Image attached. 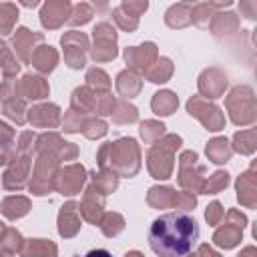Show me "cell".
<instances>
[{
  "instance_id": "10",
  "label": "cell",
  "mask_w": 257,
  "mask_h": 257,
  "mask_svg": "<svg viewBox=\"0 0 257 257\" xmlns=\"http://www.w3.org/2000/svg\"><path fill=\"white\" fill-rule=\"evenodd\" d=\"M28 159H14V165L6 171L4 175V187L6 189H22L24 185V179H26V173H28Z\"/></svg>"
},
{
  "instance_id": "18",
  "label": "cell",
  "mask_w": 257,
  "mask_h": 257,
  "mask_svg": "<svg viewBox=\"0 0 257 257\" xmlns=\"http://www.w3.org/2000/svg\"><path fill=\"white\" fill-rule=\"evenodd\" d=\"M179 100L173 92L169 90H163V92H157L155 98H153V110L157 114H171L175 108H177Z\"/></svg>"
},
{
  "instance_id": "27",
  "label": "cell",
  "mask_w": 257,
  "mask_h": 257,
  "mask_svg": "<svg viewBox=\"0 0 257 257\" xmlns=\"http://www.w3.org/2000/svg\"><path fill=\"white\" fill-rule=\"evenodd\" d=\"M4 241V247L6 249H10V251H16V249H22V237H20V233L18 231H14V229H8L6 231V237L2 239Z\"/></svg>"
},
{
  "instance_id": "33",
  "label": "cell",
  "mask_w": 257,
  "mask_h": 257,
  "mask_svg": "<svg viewBox=\"0 0 257 257\" xmlns=\"http://www.w3.org/2000/svg\"><path fill=\"white\" fill-rule=\"evenodd\" d=\"M201 257H219V255H217V253H213L207 245H203V247H201Z\"/></svg>"
},
{
  "instance_id": "31",
  "label": "cell",
  "mask_w": 257,
  "mask_h": 257,
  "mask_svg": "<svg viewBox=\"0 0 257 257\" xmlns=\"http://www.w3.org/2000/svg\"><path fill=\"white\" fill-rule=\"evenodd\" d=\"M221 215H223V211H221V205L219 203H213L211 207H207V221L209 223H217Z\"/></svg>"
},
{
  "instance_id": "8",
  "label": "cell",
  "mask_w": 257,
  "mask_h": 257,
  "mask_svg": "<svg viewBox=\"0 0 257 257\" xmlns=\"http://www.w3.org/2000/svg\"><path fill=\"white\" fill-rule=\"evenodd\" d=\"M157 56V48H155V44H143V46H135V48H126L124 50V58H126V62L133 66V68H137V70H145V68H149V62L153 60Z\"/></svg>"
},
{
  "instance_id": "16",
  "label": "cell",
  "mask_w": 257,
  "mask_h": 257,
  "mask_svg": "<svg viewBox=\"0 0 257 257\" xmlns=\"http://www.w3.org/2000/svg\"><path fill=\"white\" fill-rule=\"evenodd\" d=\"M30 60H32V64H34L38 70H42V72H50V70L54 68L58 56H56V52H54L52 46H40V48L34 52V56H32Z\"/></svg>"
},
{
  "instance_id": "24",
  "label": "cell",
  "mask_w": 257,
  "mask_h": 257,
  "mask_svg": "<svg viewBox=\"0 0 257 257\" xmlns=\"http://www.w3.org/2000/svg\"><path fill=\"white\" fill-rule=\"evenodd\" d=\"M16 18H18V10L12 4H2L0 6V34H8Z\"/></svg>"
},
{
  "instance_id": "12",
  "label": "cell",
  "mask_w": 257,
  "mask_h": 257,
  "mask_svg": "<svg viewBox=\"0 0 257 257\" xmlns=\"http://www.w3.org/2000/svg\"><path fill=\"white\" fill-rule=\"evenodd\" d=\"M34 40H42V36L40 34H32L28 28H18L16 30V34H14V46L18 50V54L22 56V60H30L32 58L30 50L34 48L32 46Z\"/></svg>"
},
{
  "instance_id": "14",
  "label": "cell",
  "mask_w": 257,
  "mask_h": 257,
  "mask_svg": "<svg viewBox=\"0 0 257 257\" xmlns=\"http://www.w3.org/2000/svg\"><path fill=\"white\" fill-rule=\"evenodd\" d=\"M22 92L26 94V98L38 100V98H44L48 94V84L44 82V78L28 74L22 78Z\"/></svg>"
},
{
  "instance_id": "17",
  "label": "cell",
  "mask_w": 257,
  "mask_h": 257,
  "mask_svg": "<svg viewBox=\"0 0 257 257\" xmlns=\"http://www.w3.org/2000/svg\"><path fill=\"white\" fill-rule=\"evenodd\" d=\"M28 209H30V203H28V199H24V197H8V199H4V203H2V213H4L8 219H18V217L26 215Z\"/></svg>"
},
{
  "instance_id": "13",
  "label": "cell",
  "mask_w": 257,
  "mask_h": 257,
  "mask_svg": "<svg viewBox=\"0 0 257 257\" xmlns=\"http://www.w3.org/2000/svg\"><path fill=\"white\" fill-rule=\"evenodd\" d=\"M22 257H56V245L44 239H32L22 245Z\"/></svg>"
},
{
  "instance_id": "5",
  "label": "cell",
  "mask_w": 257,
  "mask_h": 257,
  "mask_svg": "<svg viewBox=\"0 0 257 257\" xmlns=\"http://www.w3.org/2000/svg\"><path fill=\"white\" fill-rule=\"evenodd\" d=\"M62 46L66 48V62L70 68L84 66V48H86V36L78 32H68L62 36Z\"/></svg>"
},
{
  "instance_id": "22",
  "label": "cell",
  "mask_w": 257,
  "mask_h": 257,
  "mask_svg": "<svg viewBox=\"0 0 257 257\" xmlns=\"http://www.w3.org/2000/svg\"><path fill=\"white\" fill-rule=\"evenodd\" d=\"M173 72V66H171V60L169 58H161L151 70H149V80L151 82H165Z\"/></svg>"
},
{
  "instance_id": "2",
  "label": "cell",
  "mask_w": 257,
  "mask_h": 257,
  "mask_svg": "<svg viewBox=\"0 0 257 257\" xmlns=\"http://www.w3.org/2000/svg\"><path fill=\"white\" fill-rule=\"evenodd\" d=\"M102 155H110V169H114L120 175H135L126 161L139 167V147L133 139H120L116 143H106L100 149Z\"/></svg>"
},
{
  "instance_id": "28",
  "label": "cell",
  "mask_w": 257,
  "mask_h": 257,
  "mask_svg": "<svg viewBox=\"0 0 257 257\" xmlns=\"http://www.w3.org/2000/svg\"><path fill=\"white\" fill-rule=\"evenodd\" d=\"M229 175L227 173H215L213 177H211V181H209V185L203 189V191H207V193H215V191H219V189H223L225 185H227V179Z\"/></svg>"
},
{
  "instance_id": "20",
  "label": "cell",
  "mask_w": 257,
  "mask_h": 257,
  "mask_svg": "<svg viewBox=\"0 0 257 257\" xmlns=\"http://www.w3.org/2000/svg\"><path fill=\"white\" fill-rule=\"evenodd\" d=\"M116 88H118V92L122 94V96H135L139 90H141V80L133 74V72H120L118 74V78H116Z\"/></svg>"
},
{
  "instance_id": "3",
  "label": "cell",
  "mask_w": 257,
  "mask_h": 257,
  "mask_svg": "<svg viewBox=\"0 0 257 257\" xmlns=\"http://www.w3.org/2000/svg\"><path fill=\"white\" fill-rule=\"evenodd\" d=\"M116 56V34L108 22H100L94 26V48L92 58L94 60H110Z\"/></svg>"
},
{
  "instance_id": "26",
  "label": "cell",
  "mask_w": 257,
  "mask_h": 257,
  "mask_svg": "<svg viewBox=\"0 0 257 257\" xmlns=\"http://www.w3.org/2000/svg\"><path fill=\"white\" fill-rule=\"evenodd\" d=\"M163 128H165L163 124L149 120V122H143V124H141V135H143L145 141H153L155 137H161V135H163Z\"/></svg>"
},
{
  "instance_id": "23",
  "label": "cell",
  "mask_w": 257,
  "mask_h": 257,
  "mask_svg": "<svg viewBox=\"0 0 257 257\" xmlns=\"http://www.w3.org/2000/svg\"><path fill=\"white\" fill-rule=\"evenodd\" d=\"M100 227H102V233H104L106 237H114V235H118V233L124 229V221H122L120 215L108 213V215L104 217V221H102Z\"/></svg>"
},
{
  "instance_id": "4",
  "label": "cell",
  "mask_w": 257,
  "mask_h": 257,
  "mask_svg": "<svg viewBox=\"0 0 257 257\" xmlns=\"http://www.w3.org/2000/svg\"><path fill=\"white\" fill-rule=\"evenodd\" d=\"M181 145V139L175 141L169 149L165 147V143H159V147H155L151 153H149V171L155 175V179H167L171 175V159H173V151L175 147Z\"/></svg>"
},
{
  "instance_id": "11",
  "label": "cell",
  "mask_w": 257,
  "mask_h": 257,
  "mask_svg": "<svg viewBox=\"0 0 257 257\" xmlns=\"http://www.w3.org/2000/svg\"><path fill=\"white\" fill-rule=\"evenodd\" d=\"M96 189L90 187L84 195V203H82V215L90 221V223H100V215H102V205H104V197H100L98 201L94 199Z\"/></svg>"
},
{
  "instance_id": "29",
  "label": "cell",
  "mask_w": 257,
  "mask_h": 257,
  "mask_svg": "<svg viewBox=\"0 0 257 257\" xmlns=\"http://www.w3.org/2000/svg\"><path fill=\"white\" fill-rule=\"evenodd\" d=\"M90 16H92L90 6L80 4V6H76V10H74V18H70V24H84V22L90 20Z\"/></svg>"
},
{
  "instance_id": "6",
  "label": "cell",
  "mask_w": 257,
  "mask_h": 257,
  "mask_svg": "<svg viewBox=\"0 0 257 257\" xmlns=\"http://www.w3.org/2000/svg\"><path fill=\"white\" fill-rule=\"evenodd\" d=\"M62 175H66V179L64 177H58L56 179V189L62 191V195H74V193H78L80 187H82V183H84V169L80 165H72V167H66L62 171Z\"/></svg>"
},
{
  "instance_id": "7",
  "label": "cell",
  "mask_w": 257,
  "mask_h": 257,
  "mask_svg": "<svg viewBox=\"0 0 257 257\" xmlns=\"http://www.w3.org/2000/svg\"><path fill=\"white\" fill-rule=\"evenodd\" d=\"M80 227V217H78V205L76 203H66L58 215V233L62 237H72Z\"/></svg>"
},
{
  "instance_id": "21",
  "label": "cell",
  "mask_w": 257,
  "mask_h": 257,
  "mask_svg": "<svg viewBox=\"0 0 257 257\" xmlns=\"http://www.w3.org/2000/svg\"><path fill=\"white\" fill-rule=\"evenodd\" d=\"M207 155H209V159L213 161V163H225L227 159H229V149H227V141L225 139H215V141H211L209 143V147H207Z\"/></svg>"
},
{
  "instance_id": "34",
  "label": "cell",
  "mask_w": 257,
  "mask_h": 257,
  "mask_svg": "<svg viewBox=\"0 0 257 257\" xmlns=\"http://www.w3.org/2000/svg\"><path fill=\"white\" fill-rule=\"evenodd\" d=\"M124 257H143V255H141L139 251H131V253H126Z\"/></svg>"
},
{
  "instance_id": "1",
  "label": "cell",
  "mask_w": 257,
  "mask_h": 257,
  "mask_svg": "<svg viewBox=\"0 0 257 257\" xmlns=\"http://www.w3.org/2000/svg\"><path fill=\"white\" fill-rule=\"evenodd\" d=\"M199 241V225L187 211H171L155 219L149 245L159 257H191Z\"/></svg>"
},
{
  "instance_id": "25",
  "label": "cell",
  "mask_w": 257,
  "mask_h": 257,
  "mask_svg": "<svg viewBox=\"0 0 257 257\" xmlns=\"http://www.w3.org/2000/svg\"><path fill=\"white\" fill-rule=\"evenodd\" d=\"M0 68H2V72L4 74H16L18 72V68H20V64L12 58V54H10V50H8V46L0 40Z\"/></svg>"
},
{
  "instance_id": "9",
  "label": "cell",
  "mask_w": 257,
  "mask_h": 257,
  "mask_svg": "<svg viewBox=\"0 0 257 257\" xmlns=\"http://www.w3.org/2000/svg\"><path fill=\"white\" fill-rule=\"evenodd\" d=\"M68 10H70V4L68 2H48L44 8H42V14H40V20L46 28H56L60 26V22H64V18L68 16Z\"/></svg>"
},
{
  "instance_id": "30",
  "label": "cell",
  "mask_w": 257,
  "mask_h": 257,
  "mask_svg": "<svg viewBox=\"0 0 257 257\" xmlns=\"http://www.w3.org/2000/svg\"><path fill=\"white\" fill-rule=\"evenodd\" d=\"M86 126H88V128H92V131L84 133L88 139H94V137H102V135L106 133V124H104L102 120H92V122H88Z\"/></svg>"
},
{
  "instance_id": "32",
  "label": "cell",
  "mask_w": 257,
  "mask_h": 257,
  "mask_svg": "<svg viewBox=\"0 0 257 257\" xmlns=\"http://www.w3.org/2000/svg\"><path fill=\"white\" fill-rule=\"evenodd\" d=\"M84 257H112L106 249H92V251H88Z\"/></svg>"
},
{
  "instance_id": "19",
  "label": "cell",
  "mask_w": 257,
  "mask_h": 257,
  "mask_svg": "<svg viewBox=\"0 0 257 257\" xmlns=\"http://www.w3.org/2000/svg\"><path fill=\"white\" fill-rule=\"evenodd\" d=\"M149 203L153 207H169V205H177V193L169 187H155L149 193Z\"/></svg>"
},
{
  "instance_id": "15",
  "label": "cell",
  "mask_w": 257,
  "mask_h": 257,
  "mask_svg": "<svg viewBox=\"0 0 257 257\" xmlns=\"http://www.w3.org/2000/svg\"><path fill=\"white\" fill-rule=\"evenodd\" d=\"M28 118H30V122H34V124H38V126H46V124H56V120H58V106H54V104H44V106H36V108H32L30 110V114H28Z\"/></svg>"
},
{
  "instance_id": "35",
  "label": "cell",
  "mask_w": 257,
  "mask_h": 257,
  "mask_svg": "<svg viewBox=\"0 0 257 257\" xmlns=\"http://www.w3.org/2000/svg\"><path fill=\"white\" fill-rule=\"evenodd\" d=\"M2 231H4V227H2V223H0V235H2Z\"/></svg>"
}]
</instances>
